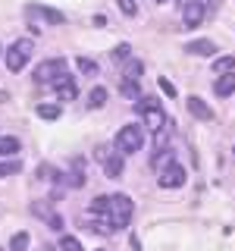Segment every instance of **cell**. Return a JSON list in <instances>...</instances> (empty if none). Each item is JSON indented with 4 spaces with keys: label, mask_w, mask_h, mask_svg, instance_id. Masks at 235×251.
<instances>
[{
    "label": "cell",
    "mask_w": 235,
    "mask_h": 251,
    "mask_svg": "<svg viewBox=\"0 0 235 251\" xmlns=\"http://www.w3.org/2000/svg\"><path fill=\"white\" fill-rule=\"evenodd\" d=\"M185 179H188L185 167L172 163V167L160 170V176H157V185H160V188H182V185H185Z\"/></svg>",
    "instance_id": "6"
},
{
    "label": "cell",
    "mask_w": 235,
    "mask_h": 251,
    "mask_svg": "<svg viewBox=\"0 0 235 251\" xmlns=\"http://www.w3.org/2000/svg\"><path fill=\"white\" fill-rule=\"evenodd\" d=\"M75 66H78V73H82V75H97V63L88 60V57H78Z\"/></svg>",
    "instance_id": "19"
},
{
    "label": "cell",
    "mask_w": 235,
    "mask_h": 251,
    "mask_svg": "<svg viewBox=\"0 0 235 251\" xmlns=\"http://www.w3.org/2000/svg\"><path fill=\"white\" fill-rule=\"evenodd\" d=\"M31 57V41H25V38H19L10 50H6V69L10 73H19V69H25V63Z\"/></svg>",
    "instance_id": "3"
},
{
    "label": "cell",
    "mask_w": 235,
    "mask_h": 251,
    "mask_svg": "<svg viewBox=\"0 0 235 251\" xmlns=\"http://www.w3.org/2000/svg\"><path fill=\"white\" fill-rule=\"evenodd\" d=\"M22 170V163H0V179H3V176H13V173H19Z\"/></svg>",
    "instance_id": "28"
},
{
    "label": "cell",
    "mask_w": 235,
    "mask_h": 251,
    "mask_svg": "<svg viewBox=\"0 0 235 251\" xmlns=\"http://www.w3.org/2000/svg\"><path fill=\"white\" fill-rule=\"evenodd\" d=\"M119 91H122V98H129V100H138V98H141L138 82H122V85H119Z\"/></svg>",
    "instance_id": "22"
},
{
    "label": "cell",
    "mask_w": 235,
    "mask_h": 251,
    "mask_svg": "<svg viewBox=\"0 0 235 251\" xmlns=\"http://www.w3.org/2000/svg\"><path fill=\"white\" fill-rule=\"evenodd\" d=\"M28 13H41L47 22H53V25H63V22H66V16H63L60 10H50V6H38L35 3V6H28Z\"/></svg>",
    "instance_id": "14"
},
{
    "label": "cell",
    "mask_w": 235,
    "mask_h": 251,
    "mask_svg": "<svg viewBox=\"0 0 235 251\" xmlns=\"http://www.w3.org/2000/svg\"><path fill=\"white\" fill-rule=\"evenodd\" d=\"M113 151H116V148H107V145H100V148H97V151H94V157H97V160H100V163H104V160H107V157H110V154H113Z\"/></svg>",
    "instance_id": "31"
},
{
    "label": "cell",
    "mask_w": 235,
    "mask_h": 251,
    "mask_svg": "<svg viewBox=\"0 0 235 251\" xmlns=\"http://www.w3.org/2000/svg\"><path fill=\"white\" fill-rule=\"evenodd\" d=\"M0 53H3V44H0Z\"/></svg>",
    "instance_id": "36"
},
{
    "label": "cell",
    "mask_w": 235,
    "mask_h": 251,
    "mask_svg": "<svg viewBox=\"0 0 235 251\" xmlns=\"http://www.w3.org/2000/svg\"><path fill=\"white\" fill-rule=\"evenodd\" d=\"M157 3H169V0H157Z\"/></svg>",
    "instance_id": "35"
},
{
    "label": "cell",
    "mask_w": 235,
    "mask_h": 251,
    "mask_svg": "<svg viewBox=\"0 0 235 251\" xmlns=\"http://www.w3.org/2000/svg\"><path fill=\"white\" fill-rule=\"evenodd\" d=\"M50 85H53V91H57V98H60V100H75V98H78L75 75H69V69H66V73H60Z\"/></svg>",
    "instance_id": "5"
},
{
    "label": "cell",
    "mask_w": 235,
    "mask_h": 251,
    "mask_svg": "<svg viewBox=\"0 0 235 251\" xmlns=\"http://www.w3.org/2000/svg\"><path fill=\"white\" fill-rule=\"evenodd\" d=\"M132 57V44H116L113 47V60H129Z\"/></svg>",
    "instance_id": "26"
},
{
    "label": "cell",
    "mask_w": 235,
    "mask_h": 251,
    "mask_svg": "<svg viewBox=\"0 0 235 251\" xmlns=\"http://www.w3.org/2000/svg\"><path fill=\"white\" fill-rule=\"evenodd\" d=\"M213 69H216V73H235V57H216Z\"/></svg>",
    "instance_id": "21"
},
{
    "label": "cell",
    "mask_w": 235,
    "mask_h": 251,
    "mask_svg": "<svg viewBox=\"0 0 235 251\" xmlns=\"http://www.w3.org/2000/svg\"><path fill=\"white\" fill-rule=\"evenodd\" d=\"M141 73H144V63H141V60H129V63H125V75H122V82H138Z\"/></svg>",
    "instance_id": "15"
},
{
    "label": "cell",
    "mask_w": 235,
    "mask_h": 251,
    "mask_svg": "<svg viewBox=\"0 0 235 251\" xmlns=\"http://www.w3.org/2000/svg\"><path fill=\"white\" fill-rule=\"evenodd\" d=\"M38 176H41V179H53V182H57V179H60V170H53V167H38Z\"/></svg>",
    "instance_id": "29"
},
{
    "label": "cell",
    "mask_w": 235,
    "mask_h": 251,
    "mask_svg": "<svg viewBox=\"0 0 235 251\" xmlns=\"http://www.w3.org/2000/svg\"><path fill=\"white\" fill-rule=\"evenodd\" d=\"M176 163V151H169V148H163V151H157L154 157H151V167L160 173V170H166V167H172Z\"/></svg>",
    "instance_id": "13"
},
{
    "label": "cell",
    "mask_w": 235,
    "mask_h": 251,
    "mask_svg": "<svg viewBox=\"0 0 235 251\" xmlns=\"http://www.w3.org/2000/svg\"><path fill=\"white\" fill-rule=\"evenodd\" d=\"M141 145H144V132H141V126H135V123H132V126H122V129L116 132V138H113V148L122 157L141 151Z\"/></svg>",
    "instance_id": "1"
},
{
    "label": "cell",
    "mask_w": 235,
    "mask_h": 251,
    "mask_svg": "<svg viewBox=\"0 0 235 251\" xmlns=\"http://www.w3.org/2000/svg\"><path fill=\"white\" fill-rule=\"evenodd\" d=\"M204 0H194V3H188V6H182V22L185 25L182 28H198L201 22H204Z\"/></svg>",
    "instance_id": "7"
},
{
    "label": "cell",
    "mask_w": 235,
    "mask_h": 251,
    "mask_svg": "<svg viewBox=\"0 0 235 251\" xmlns=\"http://www.w3.org/2000/svg\"><path fill=\"white\" fill-rule=\"evenodd\" d=\"M116 3H119L122 16H135L138 13V3H135V0H116Z\"/></svg>",
    "instance_id": "27"
},
{
    "label": "cell",
    "mask_w": 235,
    "mask_h": 251,
    "mask_svg": "<svg viewBox=\"0 0 235 251\" xmlns=\"http://www.w3.org/2000/svg\"><path fill=\"white\" fill-rule=\"evenodd\" d=\"M28 248V232H16L10 239V251H25Z\"/></svg>",
    "instance_id": "23"
},
{
    "label": "cell",
    "mask_w": 235,
    "mask_h": 251,
    "mask_svg": "<svg viewBox=\"0 0 235 251\" xmlns=\"http://www.w3.org/2000/svg\"><path fill=\"white\" fill-rule=\"evenodd\" d=\"M185 104H188V113L194 116V120H204V123H210L213 120V110H210L204 100L198 98V94H191V98H185Z\"/></svg>",
    "instance_id": "8"
},
{
    "label": "cell",
    "mask_w": 235,
    "mask_h": 251,
    "mask_svg": "<svg viewBox=\"0 0 235 251\" xmlns=\"http://www.w3.org/2000/svg\"><path fill=\"white\" fill-rule=\"evenodd\" d=\"M141 116H144V126H151V132H154V129H160V126L166 123V113H163V107H160V104H154L151 110H144Z\"/></svg>",
    "instance_id": "12"
},
{
    "label": "cell",
    "mask_w": 235,
    "mask_h": 251,
    "mask_svg": "<svg viewBox=\"0 0 235 251\" xmlns=\"http://www.w3.org/2000/svg\"><path fill=\"white\" fill-rule=\"evenodd\" d=\"M60 248L63 251H82V242H78L75 235H63V239H60Z\"/></svg>",
    "instance_id": "24"
},
{
    "label": "cell",
    "mask_w": 235,
    "mask_h": 251,
    "mask_svg": "<svg viewBox=\"0 0 235 251\" xmlns=\"http://www.w3.org/2000/svg\"><path fill=\"white\" fill-rule=\"evenodd\" d=\"M0 100H6V91H0Z\"/></svg>",
    "instance_id": "34"
},
{
    "label": "cell",
    "mask_w": 235,
    "mask_h": 251,
    "mask_svg": "<svg viewBox=\"0 0 235 251\" xmlns=\"http://www.w3.org/2000/svg\"><path fill=\"white\" fill-rule=\"evenodd\" d=\"M60 73H66V60H63V57L44 60V63H38V69H35V82L38 85H47V82H53Z\"/></svg>",
    "instance_id": "4"
},
{
    "label": "cell",
    "mask_w": 235,
    "mask_h": 251,
    "mask_svg": "<svg viewBox=\"0 0 235 251\" xmlns=\"http://www.w3.org/2000/svg\"><path fill=\"white\" fill-rule=\"evenodd\" d=\"M35 113L41 116V120H60L63 110H60V104H38V107H35Z\"/></svg>",
    "instance_id": "17"
},
{
    "label": "cell",
    "mask_w": 235,
    "mask_h": 251,
    "mask_svg": "<svg viewBox=\"0 0 235 251\" xmlns=\"http://www.w3.org/2000/svg\"><path fill=\"white\" fill-rule=\"evenodd\" d=\"M91 214H110V195H97L91 201Z\"/></svg>",
    "instance_id": "20"
},
{
    "label": "cell",
    "mask_w": 235,
    "mask_h": 251,
    "mask_svg": "<svg viewBox=\"0 0 235 251\" xmlns=\"http://www.w3.org/2000/svg\"><path fill=\"white\" fill-rule=\"evenodd\" d=\"M132 214H135V201H132L129 195H110V226H113V229L129 226Z\"/></svg>",
    "instance_id": "2"
},
{
    "label": "cell",
    "mask_w": 235,
    "mask_h": 251,
    "mask_svg": "<svg viewBox=\"0 0 235 251\" xmlns=\"http://www.w3.org/2000/svg\"><path fill=\"white\" fill-rule=\"evenodd\" d=\"M91 22H94V25H97V28H104V25H107V16H94Z\"/></svg>",
    "instance_id": "33"
},
{
    "label": "cell",
    "mask_w": 235,
    "mask_h": 251,
    "mask_svg": "<svg viewBox=\"0 0 235 251\" xmlns=\"http://www.w3.org/2000/svg\"><path fill=\"white\" fill-rule=\"evenodd\" d=\"M157 85H160V91L166 94V98H176V94H179V91H176V85H172L166 75H160V78H157Z\"/></svg>",
    "instance_id": "25"
},
{
    "label": "cell",
    "mask_w": 235,
    "mask_h": 251,
    "mask_svg": "<svg viewBox=\"0 0 235 251\" xmlns=\"http://www.w3.org/2000/svg\"><path fill=\"white\" fill-rule=\"evenodd\" d=\"M47 226H50V229H63V217H57V214H50V217H47Z\"/></svg>",
    "instance_id": "32"
},
{
    "label": "cell",
    "mask_w": 235,
    "mask_h": 251,
    "mask_svg": "<svg viewBox=\"0 0 235 251\" xmlns=\"http://www.w3.org/2000/svg\"><path fill=\"white\" fill-rule=\"evenodd\" d=\"M19 151V138L16 135H0V157H13Z\"/></svg>",
    "instance_id": "16"
},
{
    "label": "cell",
    "mask_w": 235,
    "mask_h": 251,
    "mask_svg": "<svg viewBox=\"0 0 235 251\" xmlns=\"http://www.w3.org/2000/svg\"><path fill=\"white\" fill-rule=\"evenodd\" d=\"M232 91H235V73H226V75H219L213 82V94H216V98H229Z\"/></svg>",
    "instance_id": "11"
},
{
    "label": "cell",
    "mask_w": 235,
    "mask_h": 251,
    "mask_svg": "<svg viewBox=\"0 0 235 251\" xmlns=\"http://www.w3.org/2000/svg\"><path fill=\"white\" fill-rule=\"evenodd\" d=\"M185 50L191 53V57H213V53H216V44L210 41V38H198V41H188Z\"/></svg>",
    "instance_id": "9"
},
{
    "label": "cell",
    "mask_w": 235,
    "mask_h": 251,
    "mask_svg": "<svg viewBox=\"0 0 235 251\" xmlns=\"http://www.w3.org/2000/svg\"><path fill=\"white\" fill-rule=\"evenodd\" d=\"M31 214H38V217H50V210H47V204H41V201H35V204H31Z\"/></svg>",
    "instance_id": "30"
},
{
    "label": "cell",
    "mask_w": 235,
    "mask_h": 251,
    "mask_svg": "<svg viewBox=\"0 0 235 251\" xmlns=\"http://www.w3.org/2000/svg\"><path fill=\"white\" fill-rule=\"evenodd\" d=\"M122 167H125V157L119 154V151H113L104 160V173H107V179H119L122 176Z\"/></svg>",
    "instance_id": "10"
},
{
    "label": "cell",
    "mask_w": 235,
    "mask_h": 251,
    "mask_svg": "<svg viewBox=\"0 0 235 251\" xmlns=\"http://www.w3.org/2000/svg\"><path fill=\"white\" fill-rule=\"evenodd\" d=\"M107 104V88H91L88 94V110H100Z\"/></svg>",
    "instance_id": "18"
}]
</instances>
